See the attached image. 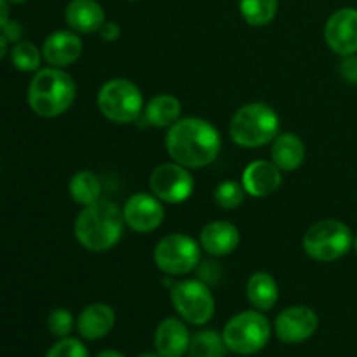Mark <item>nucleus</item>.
I'll list each match as a JSON object with an SVG mask.
<instances>
[{
    "label": "nucleus",
    "mask_w": 357,
    "mask_h": 357,
    "mask_svg": "<svg viewBox=\"0 0 357 357\" xmlns=\"http://www.w3.org/2000/svg\"><path fill=\"white\" fill-rule=\"evenodd\" d=\"M45 357H89V352L80 340L65 337L49 349Z\"/></svg>",
    "instance_id": "28"
},
{
    "label": "nucleus",
    "mask_w": 357,
    "mask_h": 357,
    "mask_svg": "<svg viewBox=\"0 0 357 357\" xmlns=\"http://www.w3.org/2000/svg\"><path fill=\"white\" fill-rule=\"evenodd\" d=\"M222 335L229 351L239 356H251L268 344L271 324L260 310H246L234 316L225 324Z\"/></svg>",
    "instance_id": "7"
},
{
    "label": "nucleus",
    "mask_w": 357,
    "mask_h": 357,
    "mask_svg": "<svg viewBox=\"0 0 357 357\" xmlns=\"http://www.w3.org/2000/svg\"><path fill=\"white\" fill-rule=\"evenodd\" d=\"M9 23V0H0V30Z\"/></svg>",
    "instance_id": "33"
},
{
    "label": "nucleus",
    "mask_w": 357,
    "mask_h": 357,
    "mask_svg": "<svg viewBox=\"0 0 357 357\" xmlns=\"http://www.w3.org/2000/svg\"><path fill=\"white\" fill-rule=\"evenodd\" d=\"M354 250H356V253H357V236H356V239H354Z\"/></svg>",
    "instance_id": "38"
},
{
    "label": "nucleus",
    "mask_w": 357,
    "mask_h": 357,
    "mask_svg": "<svg viewBox=\"0 0 357 357\" xmlns=\"http://www.w3.org/2000/svg\"><path fill=\"white\" fill-rule=\"evenodd\" d=\"M201 248L211 257H227L239 246V229L229 222H211L201 230Z\"/></svg>",
    "instance_id": "18"
},
{
    "label": "nucleus",
    "mask_w": 357,
    "mask_h": 357,
    "mask_svg": "<svg viewBox=\"0 0 357 357\" xmlns=\"http://www.w3.org/2000/svg\"><path fill=\"white\" fill-rule=\"evenodd\" d=\"M227 345L223 340V335L215 330L197 331L190 338L187 356L188 357H225Z\"/></svg>",
    "instance_id": "24"
},
{
    "label": "nucleus",
    "mask_w": 357,
    "mask_h": 357,
    "mask_svg": "<svg viewBox=\"0 0 357 357\" xmlns=\"http://www.w3.org/2000/svg\"><path fill=\"white\" fill-rule=\"evenodd\" d=\"M153 261L162 274L178 278L190 274L201 261V246L185 234H169L157 243Z\"/></svg>",
    "instance_id": "8"
},
{
    "label": "nucleus",
    "mask_w": 357,
    "mask_h": 357,
    "mask_svg": "<svg viewBox=\"0 0 357 357\" xmlns=\"http://www.w3.org/2000/svg\"><path fill=\"white\" fill-rule=\"evenodd\" d=\"M115 324V312L107 303H91L77 317L75 328L86 340H100L107 337Z\"/></svg>",
    "instance_id": "19"
},
{
    "label": "nucleus",
    "mask_w": 357,
    "mask_h": 357,
    "mask_svg": "<svg viewBox=\"0 0 357 357\" xmlns=\"http://www.w3.org/2000/svg\"><path fill=\"white\" fill-rule=\"evenodd\" d=\"M124 215L115 202L98 199L89 206H84L75 220L77 241L82 248L93 253H103L119 244L124 234Z\"/></svg>",
    "instance_id": "2"
},
{
    "label": "nucleus",
    "mask_w": 357,
    "mask_h": 357,
    "mask_svg": "<svg viewBox=\"0 0 357 357\" xmlns=\"http://www.w3.org/2000/svg\"><path fill=\"white\" fill-rule=\"evenodd\" d=\"M100 35L103 40L107 42H115L121 37V26L115 21H105L103 26L100 28Z\"/></svg>",
    "instance_id": "30"
},
{
    "label": "nucleus",
    "mask_w": 357,
    "mask_h": 357,
    "mask_svg": "<svg viewBox=\"0 0 357 357\" xmlns=\"http://www.w3.org/2000/svg\"><path fill=\"white\" fill-rule=\"evenodd\" d=\"M7 47H9V40L6 38V35L0 33V61L6 58L7 54Z\"/></svg>",
    "instance_id": "34"
},
{
    "label": "nucleus",
    "mask_w": 357,
    "mask_h": 357,
    "mask_svg": "<svg viewBox=\"0 0 357 357\" xmlns=\"http://www.w3.org/2000/svg\"><path fill=\"white\" fill-rule=\"evenodd\" d=\"M166 149L174 162L188 169H201L215 162L222 150V138L211 122L185 117L169 128Z\"/></svg>",
    "instance_id": "1"
},
{
    "label": "nucleus",
    "mask_w": 357,
    "mask_h": 357,
    "mask_svg": "<svg viewBox=\"0 0 357 357\" xmlns=\"http://www.w3.org/2000/svg\"><path fill=\"white\" fill-rule=\"evenodd\" d=\"M65 20L72 31L89 35L103 26L105 10L96 0H72L65 9Z\"/></svg>",
    "instance_id": "17"
},
{
    "label": "nucleus",
    "mask_w": 357,
    "mask_h": 357,
    "mask_svg": "<svg viewBox=\"0 0 357 357\" xmlns=\"http://www.w3.org/2000/svg\"><path fill=\"white\" fill-rule=\"evenodd\" d=\"M303 251L316 261H335L351 251L354 236L340 220H321L305 232Z\"/></svg>",
    "instance_id": "5"
},
{
    "label": "nucleus",
    "mask_w": 357,
    "mask_h": 357,
    "mask_svg": "<svg viewBox=\"0 0 357 357\" xmlns=\"http://www.w3.org/2000/svg\"><path fill=\"white\" fill-rule=\"evenodd\" d=\"M244 197H246V190H244L243 183H237L234 180L222 181L215 188V202L222 209L239 208L244 202Z\"/></svg>",
    "instance_id": "27"
},
{
    "label": "nucleus",
    "mask_w": 357,
    "mask_h": 357,
    "mask_svg": "<svg viewBox=\"0 0 357 357\" xmlns=\"http://www.w3.org/2000/svg\"><path fill=\"white\" fill-rule=\"evenodd\" d=\"M190 333L178 317H166L155 330V351L160 357H181L190 345Z\"/></svg>",
    "instance_id": "16"
},
{
    "label": "nucleus",
    "mask_w": 357,
    "mask_h": 357,
    "mask_svg": "<svg viewBox=\"0 0 357 357\" xmlns=\"http://www.w3.org/2000/svg\"><path fill=\"white\" fill-rule=\"evenodd\" d=\"M230 138L244 149H258L279 135V115L267 103H248L230 121Z\"/></svg>",
    "instance_id": "4"
},
{
    "label": "nucleus",
    "mask_w": 357,
    "mask_h": 357,
    "mask_svg": "<svg viewBox=\"0 0 357 357\" xmlns=\"http://www.w3.org/2000/svg\"><path fill=\"white\" fill-rule=\"evenodd\" d=\"M10 59L20 72H38L42 51H38L37 45H33L31 42H17L10 51Z\"/></svg>",
    "instance_id": "26"
},
{
    "label": "nucleus",
    "mask_w": 357,
    "mask_h": 357,
    "mask_svg": "<svg viewBox=\"0 0 357 357\" xmlns=\"http://www.w3.org/2000/svg\"><path fill=\"white\" fill-rule=\"evenodd\" d=\"M75 93V82L65 70L56 66L40 68L28 86V105L38 117L54 119L68 112Z\"/></svg>",
    "instance_id": "3"
},
{
    "label": "nucleus",
    "mask_w": 357,
    "mask_h": 357,
    "mask_svg": "<svg viewBox=\"0 0 357 357\" xmlns=\"http://www.w3.org/2000/svg\"><path fill=\"white\" fill-rule=\"evenodd\" d=\"M145 119L153 128H171L174 122L180 121L181 103L173 94H157L146 103Z\"/></svg>",
    "instance_id": "22"
},
{
    "label": "nucleus",
    "mask_w": 357,
    "mask_h": 357,
    "mask_svg": "<svg viewBox=\"0 0 357 357\" xmlns=\"http://www.w3.org/2000/svg\"><path fill=\"white\" fill-rule=\"evenodd\" d=\"M174 310L187 323L202 326L215 316V298L208 284L199 279H185L171 286Z\"/></svg>",
    "instance_id": "9"
},
{
    "label": "nucleus",
    "mask_w": 357,
    "mask_h": 357,
    "mask_svg": "<svg viewBox=\"0 0 357 357\" xmlns=\"http://www.w3.org/2000/svg\"><path fill=\"white\" fill-rule=\"evenodd\" d=\"M68 194L73 202L84 206H89L96 202L101 195V183L98 176L91 171H79L70 178Z\"/></svg>",
    "instance_id": "23"
},
{
    "label": "nucleus",
    "mask_w": 357,
    "mask_h": 357,
    "mask_svg": "<svg viewBox=\"0 0 357 357\" xmlns=\"http://www.w3.org/2000/svg\"><path fill=\"white\" fill-rule=\"evenodd\" d=\"M246 295L251 305L260 312L274 309L279 300V286L267 272H255L246 286Z\"/></svg>",
    "instance_id": "21"
},
{
    "label": "nucleus",
    "mask_w": 357,
    "mask_h": 357,
    "mask_svg": "<svg viewBox=\"0 0 357 357\" xmlns=\"http://www.w3.org/2000/svg\"><path fill=\"white\" fill-rule=\"evenodd\" d=\"M122 215L129 229L138 234H149L159 229L166 211L162 201H159L155 195L139 192L126 201Z\"/></svg>",
    "instance_id": "13"
},
{
    "label": "nucleus",
    "mask_w": 357,
    "mask_h": 357,
    "mask_svg": "<svg viewBox=\"0 0 357 357\" xmlns=\"http://www.w3.org/2000/svg\"><path fill=\"white\" fill-rule=\"evenodd\" d=\"M239 9L248 24L265 26L274 21L279 9V0H239Z\"/></svg>",
    "instance_id": "25"
},
{
    "label": "nucleus",
    "mask_w": 357,
    "mask_h": 357,
    "mask_svg": "<svg viewBox=\"0 0 357 357\" xmlns=\"http://www.w3.org/2000/svg\"><path fill=\"white\" fill-rule=\"evenodd\" d=\"M96 357H124V354L119 351H103V352H100Z\"/></svg>",
    "instance_id": "35"
},
{
    "label": "nucleus",
    "mask_w": 357,
    "mask_h": 357,
    "mask_svg": "<svg viewBox=\"0 0 357 357\" xmlns=\"http://www.w3.org/2000/svg\"><path fill=\"white\" fill-rule=\"evenodd\" d=\"M342 73L349 82H357V58L354 56H347V59L342 65Z\"/></svg>",
    "instance_id": "31"
},
{
    "label": "nucleus",
    "mask_w": 357,
    "mask_h": 357,
    "mask_svg": "<svg viewBox=\"0 0 357 357\" xmlns=\"http://www.w3.org/2000/svg\"><path fill=\"white\" fill-rule=\"evenodd\" d=\"M319 328V317L310 307L295 305L282 310L274 323L278 338L284 344H302Z\"/></svg>",
    "instance_id": "11"
},
{
    "label": "nucleus",
    "mask_w": 357,
    "mask_h": 357,
    "mask_svg": "<svg viewBox=\"0 0 357 357\" xmlns=\"http://www.w3.org/2000/svg\"><path fill=\"white\" fill-rule=\"evenodd\" d=\"M138 357H160L157 352H143V354H139Z\"/></svg>",
    "instance_id": "36"
},
{
    "label": "nucleus",
    "mask_w": 357,
    "mask_h": 357,
    "mask_svg": "<svg viewBox=\"0 0 357 357\" xmlns=\"http://www.w3.org/2000/svg\"><path fill=\"white\" fill-rule=\"evenodd\" d=\"M84 44L80 40L79 33L68 30H58L45 38L42 45V58L47 61V65L63 68L82 56Z\"/></svg>",
    "instance_id": "14"
},
{
    "label": "nucleus",
    "mask_w": 357,
    "mask_h": 357,
    "mask_svg": "<svg viewBox=\"0 0 357 357\" xmlns=\"http://www.w3.org/2000/svg\"><path fill=\"white\" fill-rule=\"evenodd\" d=\"M73 326H75V323H73V316L70 310L56 309L49 314L47 328L54 337L58 338L68 337V335L72 333Z\"/></svg>",
    "instance_id": "29"
},
{
    "label": "nucleus",
    "mask_w": 357,
    "mask_h": 357,
    "mask_svg": "<svg viewBox=\"0 0 357 357\" xmlns=\"http://www.w3.org/2000/svg\"><path fill=\"white\" fill-rule=\"evenodd\" d=\"M10 3H23V2H26V0H9Z\"/></svg>",
    "instance_id": "37"
},
{
    "label": "nucleus",
    "mask_w": 357,
    "mask_h": 357,
    "mask_svg": "<svg viewBox=\"0 0 357 357\" xmlns=\"http://www.w3.org/2000/svg\"><path fill=\"white\" fill-rule=\"evenodd\" d=\"M281 183V169L272 160H253L243 171V187L251 197H267L278 192Z\"/></svg>",
    "instance_id": "15"
},
{
    "label": "nucleus",
    "mask_w": 357,
    "mask_h": 357,
    "mask_svg": "<svg viewBox=\"0 0 357 357\" xmlns=\"http://www.w3.org/2000/svg\"><path fill=\"white\" fill-rule=\"evenodd\" d=\"M2 33L6 35L7 40L16 42V40H20V37H21V33H23V31H21L20 24L14 23V21H9V23H7L6 26L2 28Z\"/></svg>",
    "instance_id": "32"
},
{
    "label": "nucleus",
    "mask_w": 357,
    "mask_h": 357,
    "mask_svg": "<svg viewBox=\"0 0 357 357\" xmlns=\"http://www.w3.org/2000/svg\"><path fill=\"white\" fill-rule=\"evenodd\" d=\"M272 162L281 171H295L305 160V145L293 132L278 135L272 142Z\"/></svg>",
    "instance_id": "20"
},
{
    "label": "nucleus",
    "mask_w": 357,
    "mask_h": 357,
    "mask_svg": "<svg viewBox=\"0 0 357 357\" xmlns=\"http://www.w3.org/2000/svg\"><path fill=\"white\" fill-rule=\"evenodd\" d=\"M194 185L188 167L178 162L160 164L152 171L149 180L150 192L167 204H180L187 201L194 192Z\"/></svg>",
    "instance_id": "10"
},
{
    "label": "nucleus",
    "mask_w": 357,
    "mask_h": 357,
    "mask_svg": "<svg viewBox=\"0 0 357 357\" xmlns=\"http://www.w3.org/2000/svg\"><path fill=\"white\" fill-rule=\"evenodd\" d=\"M324 40L338 56H354L357 52V9L344 7L331 14L324 26Z\"/></svg>",
    "instance_id": "12"
},
{
    "label": "nucleus",
    "mask_w": 357,
    "mask_h": 357,
    "mask_svg": "<svg viewBox=\"0 0 357 357\" xmlns=\"http://www.w3.org/2000/svg\"><path fill=\"white\" fill-rule=\"evenodd\" d=\"M98 108L105 119L115 124L136 122L145 110L142 91L128 79H112L105 82L98 93Z\"/></svg>",
    "instance_id": "6"
}]
</instances>
